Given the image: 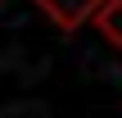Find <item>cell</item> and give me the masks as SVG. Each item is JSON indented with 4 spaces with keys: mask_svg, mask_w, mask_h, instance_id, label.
<instances>
[{
    "mask_svg": "<svg viewBox=\"0 0 122 118\" xmlns=\"http://www.w3.org/2000/svg\"><path fill=\"white\" fill-rule=\"evenodd\" d=\"M32 5H36V9L59 27V32H77L86 18H95V14H100V5H104V0H32Z\"/></svg>",
    "mask_w": 122,
    "mask_h": 118,
    "instance_id": "cell-1",
    "label": "cell"
},
{
    "mask_svg": "<svg viewBox=\"0 0 122 118\" xmlns=\"http://www.w3.org/2000/svg\"><path fill=\"white\" fill-rule=\"evenodd\" d=\"M95 27L109 45H122V0H104L100 14H95Z\"/></svg>",
    "mask_w": 122,
    "mask_h": 118,
    "instance_id": "cell-2",
    "label": "cell"
}]
</instances>
